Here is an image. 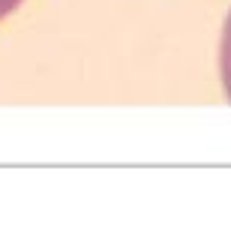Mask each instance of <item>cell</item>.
Returning a JSON list of instances; mask_svg holds the SVG:
<instances>
[{"mask_svg":"<svg viewBox=\"0 0 231 249\" xmlns=\"http://www.w3.org/2000/svg\"><path fill=\"white\" fill-rule=\"evenodd\" d=\"M219 75H222V90L231 99V12L222 27V42H219Z\"/></svg>","mask_w":231,"mask_h":249,"instance_id":"obj_1","label":"cell"},{"mask_svg":"<svg viewBox=\"0 0 231 249\" xmlns=\"http://www.w3.org/2000/svg\"><path fill=\"white\" fill-rule=\"evenodd\" d=\"M18 6H21V0H0V21H3L6 15H12Z\"/></svg>","mask_w":231,"mask_h":249,"instance_id":"obj_2","label":"cell"}]
</instances>
